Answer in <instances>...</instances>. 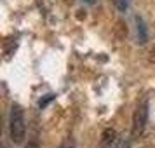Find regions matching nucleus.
Returning a JSON list of instances; mask_svg holds the SVG:
<instances>
[{"mask_svg": "<svg viewBox=\"0 0 155 148\" xmlns=\"http://www.w3.org/2000/svg\"><path fill=\"white\" fill-rule=\"evenodd\" d=\"M9 133H11V140L14 143H21L25 140V133H26V126H25V112L19 105H12L11 108V115H9Z\"/></svg>", "mask_w": 155, "mask_h": 148, "instance_id": "nucleus-1", "label": "nucleus"}, {"mask_svg": "<svg viewBox=\"0 0 155 148\" xmlns=\"http://www.w3.org/2000/svg\"><path fill=\"white\" fill-rule=\"evenodd\" d=\"M147 120H148V101L145 99L143 103L138 105L136 112H134V117H133V138H138V136L143 134L145 126H147Z\"/></svg>", "mask_w": 155, "mask_h": 148, "instance_id": "nucleus-2", "label": "nucleus"}, {"mask_svg": "<svg viewBox=\"0 0 155 148\" xmlns=\"http://www.w3.org/2000/svg\"><path fill=\"white\" fill-rule=\"evenodd\" d=\"M134 25H136V38H138V44H147V40H148V30H147L145 21H143V18L134 16Z\"/></svg>", "mask_w": 155, "mask_h": 148, "instance_id": "nucleus-3", "label": "nucleus"}, {"mask_svg": "<svg viewBox=\"0 0 155 148\" xmlns=\"http://www.w3.org/2000/svg\"><path fill=\"white\" fill-rule=\"evenodd\" d=\"M117 141V133L113 129H106L101 136V146H113V143Z\"/></svg>", "mask_w": 155, "mask_h": 148, "instance_id": "nucleus-4", "label": "nucleus"}, {"mask_svg": "<svg viewBox=\"0 0 155 148\" xmlns=\"http://www.w3.org/2000/svg\"><path fill=\"white\" fill-rule=\"evenodd\" d=\"M54 98H56L54 94H45V98H42L40 101H38V106H40V108H44V106H47V105L51 103V101H54Z\"/></svg>", "mask_w": 155, "mask_h": 148, "instance_id": "nucleus-5", "label": "nucleus"}, {"mask_svg": "<svg viewBox=\"0 0 155 148\" xmlns=\"http://www.w3.org/2000/svg\"><path fill=\"white\" fill-rule=\"evenodd\" d=\"M115 5L120 12H126L127 7H129V0H115Z\"/></svg>", "mask_w": 155, "mask_h": 148, "instance_id": "nucleus-6", "label": "nucleus"}]
</instances>
